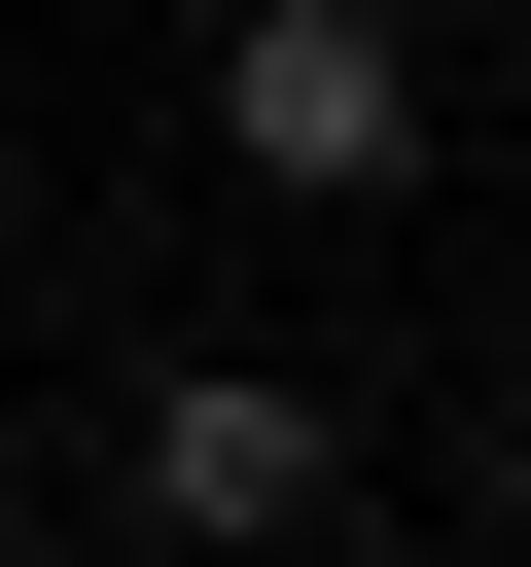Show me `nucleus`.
Segmentation results:
<instances>
[{
  "mask_svg": "<svg viewBox=\"0 0 531 567\" xmlns=\"http://www.w3.org/2000/svg\"><path fill=\"white\" fill-rule=\"evenodd\" d=\"M212 142H248L283 213H389V177H425V35H389V0H248V35H212Z\"/></svg>",
  "mask_w": 531,
  "mask_h": 567,
  "instance_id": "nucleus-1",
  "label": "nucleus"
},
{
  "mask_svg": "<svg viewBox=\"0 0 531 567\" xmlns=\"http://www.w3.org/2000/svg\"><path fill=\"white\" fill-rule=\"evenodd\" d=\"M319 496H354V425H319L283 354H177V390H142V532H177V567H283Z\"/></svg>",
  "mask_w": 531,
  "mask_h": 567,
  "instance_id": "nucleus-2",
  "label": "nucleus"
}]
</instances>
